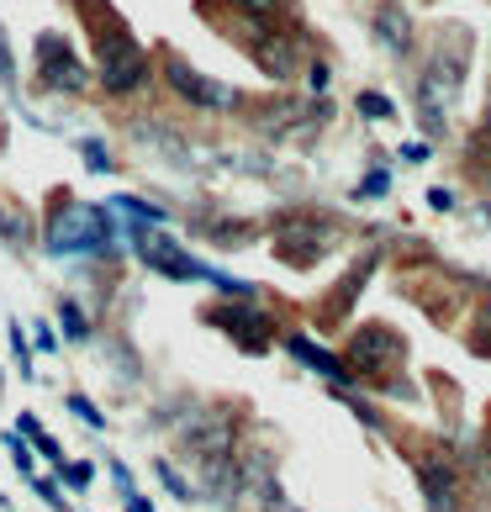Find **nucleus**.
Masks as SVG:
<instances>
[{"mask_svg":"<svg viewBox=\"0 0 491 512\" xmlns=\"http://www.w3.org/2000/svg\"><path fill=\"white\" fill-rule=\"evenodd\" d=\"M85 22H90V43H96V64H101V85L111 96H127L148 80V59L138 48V37L127 32V22L106 0H80Z\"/></svg>","mask_w":491,"mask_h":512,"instance_id":"nucleus-1","label":"nucleus"},{"mask_svg":"<svg viewBox=\"0 0 491 512\" xmlns=\"http://www.w3.org/2000/svg\"><path fill=\"white\" fill-rule=\"evenodd\" d=\"M43 243L53 254H101L111 243V222L101 206H85V201H59L53 217L43 227Z\"/></svg>","mask_w":491,"mask_h":512,"instance_id":"nucleus-2","label":"nucleus"},{"mask_svg":"<svg viewBox=\"0 0 491 512\" xmlns=\"http://www.w3.org/2000/svg\"><path fill=\"white\" fill-rule=\"evenodd\" d=\"M460 85H465V37L455 43V53H444V48L433 53V64L418 80V117H423L428 132H444L449 111L460 101Z\"/></svg>","mask_w":491,"mask_h":512,"instance_id":"nucleus-3","label":"nucleus"},{"mask_svg":"<svg viewBox=\"0 0 491 512\" xmlns=\"http://www.w3.org/2000/svg\"><path fill=\"white\" fill-rule=\"evenodd\" d=\"M127 238H132V249H138V259H143L154 275H164V280H217L201 259L185 254L180 243L169 238V227H159V222H138V227H127Z\"/></svg>","mask_w":491,"mask_h":512,"instance_id":"nucleus-4","label":"nucleus"},{"mask_svg":"<svg viewBox=\"0 0 491 512\" xmlns=\"http://www.w3.org/2000/svg\"><path fill=\"white\" fill-rule=\"evenodd\" d=\"M349 375H360V381H386V375L407 359V344H402V333H391L386 322H365V328H354L349 333Z\"/></svg>","mask_w":491,"mask_h":512,"instance_id":"nucleus-5","label":"nucleus"},{"mask_svg":"<svg viewBox=\"0 0 491 512\" xmlns=\"http://www.w3.org/2000/svg\"><path fill=\"white\" fill-rule=\"evenodd\" d=\"M37 80H43V90H59V96H80L85 90V59L69 48L64 32H43L37 37Z\"/></svg>","mask_w":491,"mask_h":512,"instance_id":"nucleus-6","label":"nucleus"},{"mask_svg":"<svg viewBox=\"0 0 491 512\" xmlns=\"http://www.w3.org/2000/svg\"><path fill=\"white\" fill-rule=\"evenodd\" d=\"M164 80H169V90H175L180 101H191V106H201V111H233V106L243 101L233 85H222V80H212V74L191 69L180 53H164Z\"/></svg>","mask_w":491,"mask_h":512,"instance_id":"nucleus-7","label":"nucleus"},{"mask_svg":"<svg viewBox=\"0 0 491 512\" xmlns=\"http://www.w3.org/2000/svg\"><path fill=\"white\" fill-rule=\"evenodd\" d=\"M275 249L286 264H312L333 249V222L328 217H291L286 227H275Z\"/></svg>","mask_w":491,"mask_h":512,"instance_id":"nucleus-8","label":"nucleus"},{"mask_svg":"<svg viewBox=\"0 0 491 512\" xmlns=\"http://www.w3.org/2000/svg\"><path fill=\"white\" fill-rule=\"evenodd\" d=\"M212 322H217V328H228V333L238 338V349H243V354H264V349H270V338H275L270 317L254 312V307H212Z\"/></svg>","mask_w":491,"mask_h":512,"instance_id":"nucleus-9","label":"nucleus"},{"mask_svg":"<svg viewBox=\"0 0 491 512\" xmlns=\"http://www.w3.org/2000/svg\"><path fill=\"white\" fill-rule=\"evenodd\" d=\"M418 486L428 512H460V476L444 460H418Z\"/></svg>","mask_w":491,"mask_h":512,"instance_id":"nucleus-10","label":"nucleus"},{"mask_svg":"<svg viewBox=\"0 0 491 512\" xmlns=\"http://www.w3.org/2000/svg\"><path fill=\"white\" fill-rule=\"evenodd\" d=\"M254 59H259L264 74L291 80V74H296V37H291V32H264V37H254Z\"/></svg>","mask_w":491,"mask_h":512,"instance_id":"nucleus-11","label":"nucleus"},{"mask_svg":"<svg viewBox=\"0 0 491 512\" xmlns=\"http://www.w3.org/2000/svg\"><path fill=\"white\" fill-rule=\"evenodd\" d=\"M291 354L301 359V365H312L317 375H328V381H349V365H344V359L323 354V349L312 344V338H291Z\"/></svg>","mask_w":491,"mask_h":512,"instance_id":"nucleus-12","label":"nucleus"},{"mask_svg":"<svg viewBox=\"0 0 491 512\" xmlns=\"http://www.w3.org/2000/svg\"><path fill=\"white\" fill-rule=\"evenodd\" d=\"M375 32H381V43L391 53H407V43H412V22H407V11H396V6H386L375 16Z\"/></svg>","mask_w":491,"mask_h":512,"instance_id":"nucleus-13","label":"nucleus"},{"mask_svg":"<svg viewBox=\"0 0 491 512\" xmlns=\"http://www.w3.org/2000/svg\"><path fill=\"white\" fill-rule=\"evenodd\" d=\"M233 11L249 16V22L259 27V37H264V32H275L280 11H286V0H233Z\"/></svg>","mask_w":491,"mask_h":512,"instance_id":"nucleus-14","label":"nucleus"},{"mask_svg":"<svg viewBox=\"0 0 491 512\" xmlns=\"http://www.w3.org/2000/svg\"><path fill=\"white\" fill-rule=\"evenodd\" d=\"M59 476H64L69 486H90V476H96V470L80 465V460H64V465H59Z\"/></svg>","mask_w":491,"mask_h":512,"instance_id":"nucleus-15","label":"nucleus"},{"mask_svg":"<svg viewBox=\"0 0 491 512\" xmlns=\"http://www.w3.org/2000/svg\"><path fill=\"white\" fill-rule=\"evenodd\" d=\"M360 111H365V117H375V122H381V117H391V101H386V96H375V90H370V96H360Z\"/></svg>","mask_w":491,"mask_h":512,"instance_id":"nucleus-16","label":"nucleus"},{"mask_svg":"<svg viewBox=\"0 0 491 512\" xmlns=\"http://www.w3.org/2000/svg\"><path fill=\"white\" fill-rule=\"evenodd\" d=\"M59 312H64V333H69V338H85V333H90V322L80 317V307H59Z\"/></svg>","mask_w":491,"mask_h":512,"instance_id":"nucleus-17","label":"nucleus"},{"mask_svg":"<svg viewBox=\"0 0 491 512\" xmlns=\"http://www.w3.org/2000/svg\"><path fill=\"white\" fill-rule=\"evenodd\" d=\"M69 407H74V412H80V417H85V423H96V428H101V412H96V407H90V402H85V396H69Z\"/></svg>","mask_w":491,"mask_h":512,"instance_id":"nucleus-18","label":"nucleus"},{"mask_svg":"<svg viewBox=\"0 0 491 512\" xmlns=\"http://www.w3.org/2000/svg\"><path fill=\"white\" fill-rule=\"evenodd\" d=\"M386 185H391V180L381 175V169H375V175H370V180L360 185V196H386Z\"/></svg>","mask_w":491,"mask_h":512,"instance_id":"nucleus-19","label":"nucleus"},{"mask_svg":"<svg viewBox=\"0 0 491 512\" xmlns=\"http://www.w3.org/2000/svg\"><path fill=\"white\" fill-rule=\"evenodd\" d=\"M85 159H90V169H106V164H111V159L101 154V148H96V143H85Z\"/></svg>","mask_w":491,"mask_h":512,"instance_id":"nucleus-20","label":"nucleus"},{"mask_svg":"<svg viewBox=\"0 0 491 512\" xmlns=\"http://www.w3.org/2000/svg\"><path fill=\"white\" fill-rule=\"evenodd\" d=\"M37 349L53 354V328H43V322H37Z\"/></svg>","mask_w":491,"mask_h":512,"instance_id":"nucleus-21","label":"nucleus"},{"mask_svg":"<svg viewBox=\"0 0 491 512\" xmlns=\"http://www.w3.org/2000/svg\"><path fill=\"white\" fill-rule=\"evenodd\" d=\"M307 80H312V90H323V85H328V69H323V64H312V69H307Z\"/></svg>","mask_w":491,"mask_h":512,"instance_id":"nucleus-22","label":"nucleus"},{"mask_svg":"<svg viewBox=\"0 0 491 512\" xmlns=\"http://www.w3.org/2000/svg\"><path fill=\"white\" fill-rule=\"evenodd\" d=\"M127 512H154V507H148L143 497H132V491H127Z\"/></svg>","mask_w":491,"mask_h":512,"instance_id":"nucleus-23","label":"nucleus"},{"mask_svg":"<svg viewBox=\"0 0 491 512\" xmlns=\"http://www.w3.org/2000/svg\"><path fill=\"white\" fill-rule=\"evenodd\" d=\"M486 491H491V481H486Z\"/></svg>","mask_w":491,"mask_h":512,"instance_id":"nucleus-24","label":"nucleus"}]
</instances>
